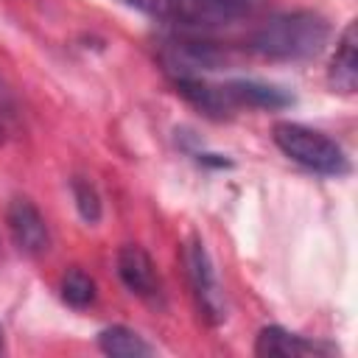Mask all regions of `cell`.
I'll return each mask as SVG.
<instances>
[{"label": "cell", "instance_id": "cell-1", "mask_svg": "<svg viewBox=\"0 0 358 358\" xmlns=\"http://www.w3.org/2000/svg\"><path fill=\"white\" fill-rule=\"evenodd\" d=\"M330 25L316 11H285L252 34V50L271 62H302L324 50Z\"/></svg>", "mask_w": 358, "mask_h": 358}, {"label": "cell", "instance_id": "cell-2", "mask_svg": "<svg viewBox=\"0 0 358 358\" xmlns=\"http://www.w3.org/2000/svg\"><path fill=\"white\" fill-rule=\"evenodd\" d=\"M274 143L288 159H294L296 165H302L313 173L341 176L350 171L344 148L316 129H308L299 123H277L274 126Z\"/></svg>", "mask_w": 358, "mask_h": 358}, {"label": "cell", "instance_id": "cell-3", "mask_svg": "<svg viewBox=\"0 0 358 358\" xmlns=\"http://www.w3.org/2000/svg\"><path fill=\"white\" fill-rule=\"evenodd\" d=\"M159 62L165 70L182 81V78H201L204 73L221 70L227 64V53L215 48L213 42L201 39H171L159 50Z\"/></svg>", "mask_w": 358, "mask_h": 358}, {"label": "cell", "instance_id": "cell-4", "mask_svg": "<svg viewBox=\"0 0 358 358\" xmlns=\"http://www.w3.org/2000/svg\"><path fill=\"white\" fill-rule=\"evenodd\" d=\"M185 266H187L190 288H193V296H196V302H199L201 316H204L210 324L224 322V316H227L224 294H221L215 268H213V263H210V255H207V249H204V243H201L199 238H193V241L185 246Z\"/></svg>", "mask_w": 358, "mask_h": 358}, {"label": "cell", "instance_id": "cell-5", "mask_svg": "<svg viewBox=\"0 0 358 358\" xmlns=\"http://www.w3.org/2000/svg\"><path fill=\"white\" fill-rule=\"evenodd\" d=\"M246 11L243 0H171L168 20L190 31L224 28L241 20Z\"/></svg>", "mask_w": 358, "mask_h": 358}, {"label": "cell", "instance_id": "cell-6", "mask_svg": "<svg viewBox=\"0 0 358 358\" xmlns=\"http://www.w3.org/2000/svg\"><path fill=\"white\" fill-rule=\"evenodd\" d=\"M6 224L11 232V241L25 255H45L50 249V232L45 224V215L34 207L28 199H11L6 210Z\"/></svg>", "mask_w": 358, "mask_h": 358}, {"label": "cell", "instance_id": "cell-7", "mask_svg": "<svg viewBox=\"0 0 358 358\" xmlns=\"http://www.w3.org/2000/svg\"><path fill=\"white\" fill-rule=\"evenodd\" d=\"M117 277H120L123 285H126L134 296H140V299L157 302L159 294H162L157 266H154L151 255H148L143 246H137V243L120 246V252H117Z\"/></svg>", "mask_w": 358, "mask_h": 358}, {"label": "cell", "instance_id": "cell-8", "mask_svg": "<svg viewBox=\"0 0 358 358\" xmlns=\"http://www.w3.org/2000/svg\"><path fill=\"white\" fill-rule=\"evenodd\" d=\"M319 352H330L327 347L305 338V336H296V333H288L285 327H263L257 333V341H255V355H263V358H271V355H280V358H302V355H319Z\"/></svg>", "mask_w": 358, "mask_h": 358}, {"label": "cell", "instance_id": "cell-9", "mask_svg": "<svg viewBox=\"0 0 358 358\" xmlns=\"http://www.w3.org/2000/svg\"><path fill=\"white\" fill-rule=\"evenodd\" d=\"M176 90L199 112H204L210 117H227L235 109V101H232L227 84L224 87H215V84H207L204 78H182V81H176Z\"/></svg>", "mask_w": 358, "mask_h": 358}, {"label": "cell", "instance_id": "cell-10", "mask_svg": "<svg viewBox=\"0 0 358 358\" xmlns=\"http://www.w3.org/2000/svg\"><path fill=\"white\" fill-rule=\"evenodd\" d=\"M355 22H350L336 45V53L330 59V70L327 78L338 92H355L358 87V53H355Z\"/></svg>", "mask_w": 358, "mask_h": 358}, {"label": "cell", "instance_id": "cell-11", "mask_svg": "<svg viewBox=\"0 0 358 358\" xmlns=\"http://www.w3.org/2000/svg\"><path fill=\"white\" fill-rule=\"evenodd\" d=\"M235 106H255V109H282L288 106L294 98L274 87V84H263V81H249V78H241V81H229L227 84Z\"/></svg>", "mask_w": 358, "mask_h": 358}, {"label": "cell", "instance_id": "cell-12", "mask_svg": "<svg viewBox=\"0 0 358 358\" xmlns=\"http://www.w3.org/2000/svg\"><path fill=\"white\" fill-rule=\"evenodd\" d=\"M98 347L101 352L112 355V358H145L154 355V347L148 341H143V336H137L134 330L123 327V324H112L106 330L98 333Z\"/></svg>", "mask_w": 358, "mask_h": 358}, {"label": "cell", "instance_id": "cell-13", "mask_svg": "<svg viewBox=\"0 0 358 358\" xmlns=\"http://www.w3.org/2000/svg\"><path fill=\"white\" fill-rule=\"evenodd\" d=\"M62 299L78 310L90 308L95 302V280L81 268H70L62 277Z\"/></svg>", "mask_w": 358, "mask_h": 358}, {"label": "cell", "instance_id": "cell-14", "mask_svg": "<svg viewBox=\"0 0 358 358\" xmlns=\"http://www.w3.org/2000/svg\"><path fill=\"white\" fill-rule=\"evenodd\" d=\"M70 190H73V201H76L78 215L87 224H98V218H101V196H98L95 185L90 179H84V176H73Z\"/></svg>", "mask_w": 358, "mask_h": 358}, {"label": "cell", "instance_id": "cell-15", "mask_svg": "<svg viewBox=\"0 0 358 358\" xmlns=\"http://www.w3.org/2000/svg\"><path fill=\"white\" fill-rule=\"evenodd\" d=\"M17 115V101H14V92L11 87L6 84V78L0 76V131L6 129V123H11Z\"/></svg>", "mask_w": 358, "mask_h": 358}, {"label": "cell", "instance_id": "cell-16", "mask_svg": "<svg viewBox=\"0 0 358 358\" xmlns=\"http://www.w3.org/2000/svg\"><path fill=\"white\" fill-rule=\"evenodd\" d=\"M126 3L154 17H168V8H171V0H126Z\"/></svg>", "mask_w": 358, "mask_h": 358}, {"label": "cell", "instance_id": "cell-17", "mask_svg": "<svg viewBox=\"0 0 358 358\" xmlns=\"http://www.w3.org/2000/svg\"><path fill=\"white\" fill-rule=\"evenodd\" d=\"M6 350V344H3V327H0V352Z\"/></svg>", "mask_w": 358, "mask_h": 358}]
</instances>
